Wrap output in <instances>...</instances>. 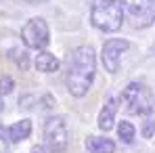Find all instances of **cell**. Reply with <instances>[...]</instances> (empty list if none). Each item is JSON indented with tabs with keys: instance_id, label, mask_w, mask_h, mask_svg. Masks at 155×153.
I'll return each mask as SVG.
<instances>
[{
	"instance_id": "7",
	"label": "cell",
	"mask_w": 155,
	"mask_h": 153,
	"mask_svg": "<svg viewBox=\"0 0 155 153\" xmlns=\"http://www.w3.org/2000/svg\"><path fill=\"white\" fill-rule=\"evenodd\" d=\"M128 51V40H107L103 46V65L109 74H115L120 69V55Z\"/></svg>"
},
{
	"instance_id": "9",
	"label": "cell",
	"mask_w": 155,
	"mask_h": 153,
	"mask_svg": "<svg viewBox=\"0 0 155 153\" xmlns=\"http://www.w3.org/2000/svg\"><path fill=\"white\" fill-rule=\"evenodd\" d=\"M86 149L90 153H113L115 145H113V141H109L105 136H88L86 138Z\"/></svg>"
},
{
	"instance_id": "11",
	"label": "cell",
	"mask_w": 155,
	"mask_h": 153,
	"mask_svg": "<svg viewBox=\"0 0 155 153\" xmlns=\"http://www.w3.org/2000/svg\"><path fill=\"white\" fill-rule=\"evenodd\" d=\"M36 69L42 72V74H52V72L59 69V59L51 52H40L36 57Z\"/></svg>"
},
{
	"instance_id": "18",
	"label": "cell",
	"mask_w": 155,
	"mask_h": 153,
	"mask_svg": "<svg viewBox=\"0 0 155 153\" xmlns=\"http://www.w3.org/2000/svg\"><path fill=\"white\" fill-rule=\"evenodd\" d=\"M25 2H40V0H25Z\"/></svg>"
},
{
	"instance_id": "1",
	"label": "cell",
	"mask_w": 155,
	"mask_h": 153,
	"mask_svg": "<svg viewBox=\"0 0 155 153\" xmlns=\"http://www.w3.org/2000/svg\"><path fill=\"white\" fill-rule=\"evenodd\" d=\"M97 74V55L92 46H78L71 55L69 72H67V90L74 97H84Z\"/></svg>"
},
{
	"instance_id": "17",
	"label": "cell",
	"mask_w": 155,
	"mask_h": 153,
	"mask_svg": "<svg viewBox=\"0 0 155 153\" xmlns=\"http://www.w3.org/2000/svg\"><path fill=\"white\" fill-rule=\"evenodd\" d=\"M31 153H42V147H34V151Z\"/></svg>"
},
{
	"instance_id": "16",
	"label": "cell",
	"mask_w": 155,
	"mask_h": 153,
	"mask_svg": "<svg viewBox=\"0 0 155 153\" xmlns=\"http://www.w3.org/2000/svg\"><path fill=\"white\" fill-rule=\"evenodd\" d=\"M42 103H46V105H48V109H51L52 105H54V101H52V97H51V95H46V97L42 99Z\"/></svg>"
},
{
	"instance_id": "19",
	"label": "cell",
	"mask_w": 155,
	"mask_h": 153,
	"mask_svg": "<svg viewBox=\"0 0 155 153\" xmlns=\"http://www.w3.org/2000/svg\"><path fill=\"white\" fill-rule=\"evenodd\" d=\"M103 2H117V0H103Z\"/></svg>"
},
{
	"instance_id": "20",
	"label": "cell",
	"mask_w": 155,
	"mask_h": 153,
	"mask_svg": "<svg viewBox=\"0 0 155 153\" xmlns=\"http://www.w3.org/2000/svg\"><path fill=\"white\" fill-rule=\"evenodd\" d=\"M0 109H2V101H0Z\"/></svg>"
},
{
	"instance_id": "2",
	"label": "cell",
	"mask_w": 155,
	"mask_h": 153,
	"mask_svg": "<svg viewBox=\"0 0 155 153\" xmlns=\"http://www.w3.org/2000/svg\"><path fill=\"white\" fill-rule=\"evenodd\" d=\"M90 21L101 32H117L124 23V8L117 2L97 0L92 6V13H90Z\"/></svg>"
},
{
	"instance_id": "14",
	"label": "cell",
	"mask_w": 155,
	"mask_h": 153,
	"mask_svg": "<svg viewBox=\"0 0 155 153\" xmlns=\"http://www.w3.org/2000/svg\"><path fill=\"white\" fill-rule=\"evenodd\" d=\"M15 55H17L15 61L19 63V67H21L23 72H27V69H29V59H27V55H25V52H21V51H17Z\"/></svg>"
},
{
	"instance_id": "6",
	"label": "cell",
	"mask_w": 155,
	"mask_h": 153,
	"mask_svg": "<svg viewBox=\"0 0 155 153\" xmlns=\"http://www.w3.org/2000/svg\"><path fill=\"white\" fill-rule=\"evenodd\" d=\"M134 27L149 25L155 19V0H124Z\"/></svg>"
},
{
	"instance_id": "15",
	"label": "cell",
	"mask_w": 155,
	"mask_h": 153,
	"mask_svg": "<svg viewBox=\"0 0 155 153\" xmlns=\"http://www.w3.org/2000/svg\"><path fill=\"white\" fill-rule=\"evenodd\" d=\"M153 132H155V122L153 120H147V122L143 124V136H145V138H151Z\"/></svg>"
},
{
	"instance_id": "12",
	"label": "cell",
	"mask_w": 155,
	"mask_h": 153,
	"mask_svg": "<svg viewBox=\"0 0 155 153\" xmlns=\"http://www.w3.org/2000/svg\"><path fill=\"white\" fill-rule=\"evenodd\" d=\"M117 134H120V138H122L124 143H132L136 132H134V126L126 120V122H120V124H117Z\"/></svg>"
},
{
	"instance_id": "10",
	"label": "cell",
	"mask_w": 155,
	"mask_h": 153,
	"mask_svg": "<svg viewBox=\"0 0 155 153\" xmlns=\"http://www.w3.org/2000/svg\"><path fill=\"white\" fill-rule=\"evenodd\" d=\"M29 134H31V122H29V120H21V122L13 124V126L6 130V136H8V141H13V143L23 141Z\"/></svg>"
},
{
	"instance_id": "13",
	"label": "cell",
	"mask_w": 155,
	"mask_h": 153,
	"mask_svg": "<svg viewBox=\"0 0 155 153\" xmlns=\"http://www.w3.org/2000/svg\"><path fill=\"white\" fill-rule=\"evenodd\" d=\"M15 88V80L6 74H0V95H8Z\"/></svg>"
},
{
	"instance_id": "3",
	"label": "cell",
	"mask_w": 155,
	"mask_h": 153,
	"mask_svg": "<svg viewBox=\"0 0 155 153\" xmlns=\"http://www.w3.org/2000/svg\"><path fill=\"white\" fill-rule=\"evenodd\" d=\"M67 141H69V134H67V126H65L63 118H59V115L48 118L44 124V143L51 149V153L65 151Z\"/></svg>"
},
{
	"instance_id": "5",
	"label": "cell",
	"mask_w": 155,
	"mask_h": 153,
	"mask_svg": "<svg viewBox=\"0 0 155 153\" xmlns=\"http://www.w3.org/2000/svg\"><path fill=\"white\" fill-rule=\"evenodd\" d=\"M124 101H126V109L134 115H140V113H151V97H149V90L138 84V82H132L124 88Z\"/></svg>"
},
{
	"instance_id": "8",
	"label": "cell",
	"mask_w": 155,
	"mask_h": 153,
	"mask_svg": "<svg viewBox=\"0 0 155 153\" xmlns=\"http://www.w3.org/2000/svg\"><path fill=\"white\" fill-rule=\"evenodd\" d=\"M115 113H117V101L107 99L101 113H99V128L101 130H111V126L115 124Z\"/></svg>"
},
{
	"instance_id": "4",
	"label": "cell",
	"mask_w": 155,
	"mask_h": 153,
	"mask_svg": "<svg viewBox=\"0 0 155 153\" xmlns=\"http://www.w3.org/2000/svg\"><path fill=\"white\" fill-rule=\"evenodd\" d=\"M21 40L27 48H46L51 42V32H48L46 21L40 17L29 19L21 29Z\"/></svg>"
}]
</instances>
